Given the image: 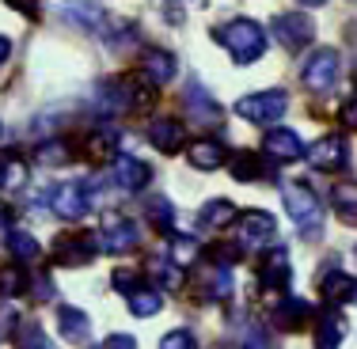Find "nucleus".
Instances as JSON below:
<instances>
[{"label":"nucleus","mask_w":357,"mask_h":349,"mask_svg":"<svg viewBox=\"0 0 357 349\" xmlns=\"http://www.w3.org/2000/svg\"><path fill=\"white\" fill-rule=\"evenodd\" d=\"M338 118H342L346 130H357V95H354V99H346L342 110H338Z\"/></svg>","instance_id":"nucleus-39"},{"label":"nucleus","mask_w":357,"mask_h":349,"mask_svg":"<svg viewBox=\"0 0 357 349\" xmlns=\"http://www.w3.org/2000/svg\"><path fill=\"white\" fill-rule=\"evenodd\" d=\"M198 220H202V228H209V232H220V228L236 224V205L225 201V198H217V201H209V205L202 209Z\"/></svg>","instance_id":"nucleus-24"},{"label":"nucleus","mask_w":357,"mask_h":349,"mask_svg":"<svg viewBox=\"0 0 357 349\" xmlns=\"http://www.w3.org/2000/svg\"><path fill=\"white\" fill-rule=\"evenodd\" d=\"M274 38L282 42V46L289 49V54H301L304 46H312V38H316V23L308 20V15H301V12H285V15H278L274 23Z\"/></svg>","instance_id":"nucleus-3"},{"label":"nucleus","mask_w":357,"mask_h":349,"mask_svg":"<svg viewBox=\"0 0 357 349\" xmlns=\"http://www.w3.org/2000/svg\"><path fill=\"white\" fill-rule=\"evenodd\" d=\"M137 247V224L130 217H107L99 228V251L107 254H126Z\"/></svg>","instance_id":"nucleus-6"},{"label":"nucleus","mask_w":357,"mask_h":349,"mask_svg":"<svg viewBox=\"0 0 357 349\" xmlns=\"http://www.w3.org/2000/svg\"><path fill=\"white\" fill-rule=\"evenodd\" d=\"M282 198H285L289 217H293L301 228L319 224V198L312 194V186H304V183H285V186H282Z\"/></svg>","instance_id":"nucleus-4"},{"label":"nucleus","mask_w":357,"mask_h":349,"mask_svg":"<svg viewBox=\"0 0 357 349\" xmlns=\"http://www.w3.org/2000/svg\"><path fill=\"white\" fill-rule=\"evenodd\" d=\"M8 251H12L15 262H35L42 254V247L31 232H8Z\"/></svg>","instance_id":"nucleus-26"},{"label":"nucleus","mask_w":357,"mask_h":349,"mask_svg":"<svg viewBox=\"0 0 357 349\" xmlns=\"http://www.w3.org/2000/svg\"><path fill=\"white\" fill-rule=\"evenodd\" d=\"M285 107H289L285 91H259V95H248L236 103L240 118H248V122H274V118L285 114Z\"/></svg>","instance_id":"nucleus-5"},{"label":"nucleus","mask_w":357,"mask_h":349,"mask_svg":"<svg viewBox=\"0 0 357 349\" xmlns=\"http://www.w3.org/2000/svg\"><path fill=\"white\" fill-rule=\"evenodd\" d=\"M331 201H335V209L342 220H357V183H335Z\"/></svg>","instance_id":"nucleus-27"},{"label":"nucleus","mask_w":357,"mask_h":349,"mask_svg":"<svg viewBox=\"0 0 357 349\" xmlns=\"http://www.w3.org/2000/svg\"><path fill=\"white\" fill-rule=\"evenodd\" d=\"M160 349H198V342H194V334L186 327H175V330H167V334H164Z\"/></svg>","instance_id":"nucleus-35"},{"label":"nucleus","mask_w":357,"mask_h":349,"mask_svg":"<svg viewBox=\"0 0 357 349\" xmlns=\"http://www.w3.org/2000/svg\"><path fill=\"white\" fill-rule=\"evenodd\" d=\"M262 148H266L270 160H282V164H289V160H301L304 144H301V137H296L293 130H270L266 141H262Z\"/></svg>","instance_id":"nucleus-14"},{"label":"nucleus","mask_w":357,"mask_h":349,"mask_svg":"<svg viewBox=\"0 0 357 349\" xmlns=\"http://www.w3.org/2000/svg\"><path fill=\"white\" fill-rule=\"evenodd\" d=\"M240 251H243L240 243H217L213 251H209V258H213V262H217L220 270H228V266H232L236 258H240Z\"/></svg>","instance_id":"nucleus-36"},{"label":"nucleus","mask_w":357,"mask_h":349,"mask_svg":"<svg viewBox=\"0 0 357 349\" xmlns=\"http://www.w3.org/2000/svg\"><path fill=\"white\" fill-rule=\"evenodd\" d=\"M304 84H308L312 91H327L331 84L338 80V54L335 49H316V54L308 57V65H304Z\"/></svg>","instance_id":"nucleus-10"},{"label":"nucleus","mask_w":357,"mask_h":349,"mask_svg":"<svg viewBox=\"0 0 357 349\" xmlns=\"http://www.w3.org/2000/svg\"><path fill=\"white\" fill-rule=\"evenodd\" d=\"M183 122L178 118H152L149 122V141H152V148H160V152H178L183 148Z\"/></svg>","instance_id":"nucleus-11"},{"label":"nucleus","mask_w":357,"mask_h":349,"mask_svg":"<svg viewBox=\"0 0 357 349\" xmlns=\"http://www.w3.org/2000/svg\"><path fill=\"white\" fill-rule=\"evenodd\" d=\"M342 330H346L342 315L323 311L319 323H316V349H338V346H342Z\"/></svg>","instance_id":"nucleus-22"},{"label":"nucleus","mask_w":357,"mask_h":349,"mask_svg":"<svg viewBox=\"0 0 357 349\" xmlns=\"http://www.w3.org/2000/svg\"><path fill=\"white\" fill-rule=\"evenodd\" d=\"M88 156L96 160V164H103V160H110V164H114V156H118V133H114V130L91 133V137H88Z\"/></svg>","instance_id":"nucleus-25"},{"label":"nucleus","mask_w":357,"mask_h":349,"mask_svg":"<svg viewBox=\"0 0 357 349\" xmlns=\"http://www.w3.org/2000/svg\"><path fill=\"white\" fill-rule=\"evenodd\" d=\"M346 160H350V152H346V141L338 137V133L319 137V141L308 148V164L316 167V171H342Z\"/></svg>","instance_id":"nucleus-9"},{"label":"nucleus","mask_w":357,"mask_h":349,"mask_svg":"<svg viewBox=\"0 0 357 349\" xmlns=\"http://www.w3.org/2000/svg\"><path fill=\"white\" fill-rule=\"evenodd\" d=\"M96 254H99V232H73V235H61L54 243V262L65 270L88 266Z\"/></svg>","instance_id":"nucleus-2"},{"label":"nucleus","mask_w":357,"mask_h":349,"mask_svg":"<svg viewBox=\"0 0 357 349\" xmlns=\"http://www.w3.org/2000/svg\"><path fill=\"white\" fill-rule=\"evenodd\" d=\"M141 69L152 84H172L175 80V57L167 54V49H144Z\"/></svg>","instance_id":"nucleus-16"},{"label":"nucleus","mask_w":357,"mask_h":349,"mask_svg":"<svg viewBox=\"0 0 357 349\" xmlns=\"http://www.w3.org/2000/svg\"><path fill=\"white\" fill-rule=\"evenodd\" d=\"M152 178L149 164H141V160L133 156H114V186H122V190H141L144 183Z\"/></svg>","instance_id":"nucleus-15"},{"label":"nucleus","mask_w":357,"mask_h":349,"mask_svg":"<svg viewBox=\"0 0 357 349\" xmlns=\"http://www.w3.org/2000/svg\"><path fill=\"white\" fill-rule=\"evenodd\" d=\"M0 232H8V212L0 209Z\"/></svg>","instance_id":"nucleus-43"},{"label":"nucleus","mask_w":357,"mask_h":349,"mask_svg":"<svg viewBox=\"0 0 357 349\" xmlns=\"http://www.w3.org/2000/svg\"><path fill=\"white\" fill-rule=\"evenodd\" d=\"M217 42H220V46H225L240 65L259 61L262 49H266V35H262V27H259L255 20H232V23H225V27L217 31Z\"/></svg>","instance_id":"nucleus-1"},{"label":"nucleus","mask_w":357,"mask_h":349,"mask_svg":"<svg viewBox=\"0 0 357 349\" xmlns=\"http://www.w3.org/2000/svg\"><path fill=\"white\" fill-rule=\"evenodd\" d=\"M312 319V304L308 300H296V296H285V300H278L274 308V323L282 330H296L301 323Z\"/></svg>","instance_id":"nucleus-17"},{"label":"nucleus","mask_w":357,"mask_h":349,"mask_svg":"<svg viewBox=\"0 0 357 349\" xmlns=\"http://www.w3.org/2000/svg\"><path fill=\"white\" fill-rule=\"evenodd\" d=\"M278 235V224H274V217L270 212H259V209H248L240 217V243L243 251L248 247H270V240Z\"/></svg>","instance_id":"nucleus-8"},{"label":"nucleus","mask_w":357,"mask_h":349,"mask_svg":"<svg viewBox=\"0 0 357 349\" xmlns=\"http://www.w3.org/2000/svg\"><path fill=\"white\" fill-rule=\"evenodd\" d=\"M130 311L137 315V319H149V315H160L164 311V293L152 285H137L130 293Z\"/></svg>","instance_id":"nucleus-20"},{"label":"nucleus","mask_w":357,"mask_h":349,"mask_svg":"<svg viewBox=\"0 0 357 349\" xmlns=\"http://www.w3.org/2000/svg\"><path fill=\"white\" fill-rule=\"evenodd\" d=\"M65 20L76 23V27H88V31H103V12L96 4H73L65 8Z\"/></svg>","instance_id":"nucleus-29"},{"label":"nucleus","mask_w":357,"mask_h":349,"mask_svg":"<svg viewBox=\"0 0 357 349\" xmlns=\"http://www.w3.org/2000/svg\"><path fill=\"white\" fill-rule=\"evenodd\" d=\"M232 175H236V183H255V178H262V156L240 152V156L232 160Z\"/></svg>","instance_id":"nucleus-30"},{"label":"nucleus","mask_w":357,"mask_h":349,"mask_svg":"<svg viewBox=\"0 0 357 349\" xmlns=\"http://www.w3.org/2000/svg\"><path fill=\"white\" fill-rule=\"evenodd\" d=\"M354 72H357V69H354Z\"/></svg>","instance_id":"nucleus-45"},{"label":"nucleus","mask_w":357,"mask_h":349,"mask_svg":"<svg viewBox=\"0 0 357 349\" xmlns=\"http://www.w3.org/2000/svg\"><path fill=\"white\" fill-rule=\"evenodd\" d=\"M27 178V164L20 156H0V190H12Z\"/></svg>","instance_id":"nucleus-31"},{"label":"nucleus","mask_w":357,"mask_h":349,"mask_svg":"<svg viewBox=\"0 0 357 349\" xmlns=\"http://www.w3.org/2000/svg\"><path fill=\"white\" fill-rule=\"evenodd\" d=\"M198 251H202V247H198L194 235H172V262H175L178 270L190 266V262L198 258Z\"/></svg>","instance_id":"nucleus-32"},{"label":"nucleus","mask_w":357,"mask_h":349,"mask_svg":"<svg viewBox=\"0 0 357 349\" xmlns=\"http://www.w3.org/2000/svg\"><path fill=\"white\" fill-rule=\"evenodd\" d=\"M152 224H156L160 228V232H167V228H172V205H167V201L164 198H156V201H152Z\"/></svg>","instance_id":"nucleus-37"},{"label":"nucleus","mask_w":357,"mask_h":349,"mask_svg":"<svg viewBox=\"0 0 357 349\" xmlns=\"http://www.w3.org/2000/svg\"><path fill=\"white\" fill-rule=\"evenodd\" d=\"M186 160H190L198 171H217V167L225 164V144H217V141H194L190 148H186Z\"/></svg>","instance_id":"nucleus-19"},{"label":"nucleus","mask_w":357,"mask_h":349,"mask_svg":"<svg viewBox=\"0 0 357 349\" xmlns=\"http://www.w3.org/2000/svg\"><path fill=\"white\" fill-rule=\"evenodd\" d=\"M103 349H137V342H133L130 334H110L103 342Z\"/></svg>","instance_id":"nucleus-40"},{"label":"nucleus","mask_w":357,"mask_h":349,"mask_svg":"<svg viewBox=\"0 0 357 349\" xmlns=\"http://www.w3.org/2000/svg\"><path fill=\"white\" fill-rule=\"evenodd\" d=\"M23 288H27V277H23V270H15V266L0 270V296H20Z\"/></svg>","instance_id":"nucleus-33"},{"label":"nucleus","mask_w":357,"mask_h":349,"mask_svg":"<svg viewBox=\"0 0 357 349\" xmlns=\"http://www.w3.org/2000/svg\"><path fill=\"white\" fill-rule=\"evenodd\" d=\"M35 156H38L42 167H65V164L73 160V144H69V141H46V144L35 152Z\"/></svg>","instance_id":"nucleus-28"},{"label":"nucleus","mask_w":357,"mask_h":349,"mask_svg":"<svg viewBox=\"0 0 357 349\" xmlns=\"http://www.w3.org/2000/svg\"><path fill=\"white\" fill-rule=\"evenodd\" d=\"M20 349H57V346L31 323V327H20Z\"/></svg>","instance_id":"nucleus-34"},{"label":"nucleus","mask_w":357,"mask_h":349,"mask_svg":"<svg viewBox=\"0 0 357 349\" xmlns=\"http://www.w3.org/2000/svg\"><path fill=\"white\" fill-rule=\"evenodd\" d=\"M8 54H12V42H8L4 35H0V65H4V61H8Z\"/></svg>","instance_id":"nucleus-41"},{"label":"nucleus","mask_w":357,"mask_h":349,"mask_svg":"<svg viewBox=\"0 0 357 349\" xmlns=\"http://www.w3.org/2000/svg\"><path fill=\"white\" fill-rule=\"evenodd\" d=\"M186 107H190V114L198 125H220V107L213 99H206L202 84H190V88H186Z\"/></svg>","instance_id":"nucleus-18"},{"label":"nucleus","mask_w":357,"mask_h":349,"mask_svg":"<svg viewBox=\"0 0 357 349\" xmlns=\"http://www.w3.org/2000/svg\"><path fill=\"white\" fill-rule=\"evenodd\" d=\"M301 4H308V8H319V4H327V0H301Z\"/></svg>","instance_id":"nucleus-44"},{"label":"nucleus","mask_w":357,"mask_h":349,"mask_svg":"<svg viewBox=\"0 0 357 349\" xmlns=\"http://www.w3.org/2000/svg\"><path fill=\"white\" fill-rule=\"evenodd\" d=\"M289 254H285V247H274L270 251V258L262 262V288H266L270 296H278L282 288L289 285Z\"/></svg>","instance_id":"nucleus-13"},{"label":"nucleus","mask_w":357,"mask_h":349,"mask_svg":"<svg viewBox=\"0 0 357 349\" xmlns=\"http://www.w3.org/2000/svg\"><path fill=\"white\" fill-rule=\"evenodd\" d=\"M323 296H327L331 304H346L357 296V281L350 274H342V270H331V274L323 277Z\"/></svg>","instance_id":"nucleus-23"},{"label":"nucleus","mask_w":357,"mask_h":349,"mask_svg":"<svg viewBox=\"0 0 357 349\" xmlns=\"http://www.w3.org/2000/svg\"><path fill=\"white\" fill-rule=\"evenodd\" d=\"M57 330H61V338H65V342L84 346V342L91 338V319H88L84 311L69 308V304H61V308H57Z\"/></svg>","instance_id":"nucleus-12"},{"label":"nucleus","mask_w":357,"mask_h":349,"mask_svg":"<svg viewBox=\"0 0 357 349\" xmlns=\"http://www.w3.org/2000/svg\"><path fill=\"white\" fill-rule=\"evenodd\" d=\"M144 270H149V277L156 281V285H164V288H178V285H183V270L172 262V254H152V258L144 262Z\"/></svg>","instance_id":"nucleus-21"},{"label":"nucleus","mask_w":357,"mask_h":349,"mask_svg":"<svg viewBox=\"0 0 357 349\" xmlns=\"http://www.w3.org/2000/svg\"><path fill=\"white\" fill-rule=\"evenodd\" d=\"M8 4H12V8H27V12H31V0H8Z\"/></svg>","instance_id":"nucleus-42"},{"label":"nucleus","mask_w":357,"mask_h":349,"mask_svg":"<svg viewBox=\"0 0 357 349\" xmlns=\"http://www.w3.org/2000/svg\"><path fill=\"white\" fill-rule=\"evenodd\" d=\"M88 205H91V198H88V190H84L80 183H61V186H54V194H50V209H54L61 220H80L84 212H88Z\"/></svg>","instance_id":"nucleus-7"},{"label":"nucleus","mask_w":357,"mask_h":349,"mask_svg":"<svg viewBox=\"0 0 357 349\" xmlns=\"http://www.w3.org/2000/svg\"><path fill=\"white\" fill-rule=\"evenodd\" d=\"M110 281H114V288H122V293L130 296L133 288H137L141 274H137V270H114V277H110Z\"/></svg>","instance_id":"nucleus-38"}]
</instances>
